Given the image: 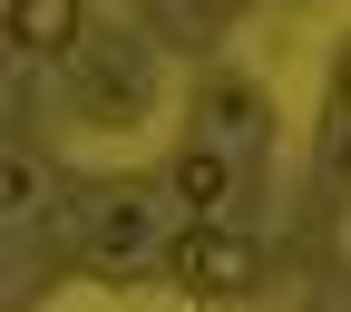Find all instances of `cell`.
Returning a JSON list of instances; mask_svg holds the SVG:
<instances>
[{
    "instance_id": "cell-1",
    "label": "cell",
    "mask_w": 351,
    "mask_h": 312,
    "mask_svg": "<svg viewBox=\"0 0 351 312\" xmlns=\"http://www.w3.org/2000/svg\"><path fill=\"white\" fill-rule=\"evenodd\" d=\"M166 263H176V283H186L195 302H244L254 283H263V254H254V235H234V225H186L166 244Z\"/></svg>"
},
{
    "instance_id": "cell-2",
    "label": "cell",
    "mask_w": 351,
    "mask_h": 312,
    "mask_svg": "<svg viewBox=\"0 0 351 312\" xmlns=\"http://www.w3.org/2000/svg\"><path fill=\"white\" fill-rule=\"evenodd\" d=\"M88 274H147V254H156V205L137 195V186H117V195H98V215H88Z\"/></svg>"
},
{
    "instance_id": "cell-3",
    "label": "cell",
    "mask_w": 351,
    "mask_h": 312,
    "mask_svg": "<svg viewBox=\"0 0 351 312\" xmlns=\"http://www.w3.org/2000/svg\"><path fill=\"white\" fill-rule=\"evenodd\" d=\"M176 195L195 205V225H225V205H234V156L186 147V156H176Z\"/></svg>"
},
{
    "instance_id": "cell-4",
    "label": "cell",
    "mask_w": 351,
    "mask_h": 312,
    "mask_svg": "<svg viewBox=\"0 0 351 312\" xmlns=\"http://www.w3.org/2000/svg\"><path fill=\"white\" fill-rule=\"evenodd\" d=\"M10 39L20 49H69L78 39V0H10Z\"/></svg>"
},
{
    "instance_id": "cell-5",
    "label": "cell",
    "mask_w": 351,
    "mask_h": 312,
    "mask_svg": "<svg viewBox=\"0 0 351 312\" xmlns=\"http://www.w3.org/2000/svg\"><path fill=\"white\" fill-rule=\"evenodd\" d=\"M341 108H351V49H341Z\"/></svg>"
}]
</instances>
